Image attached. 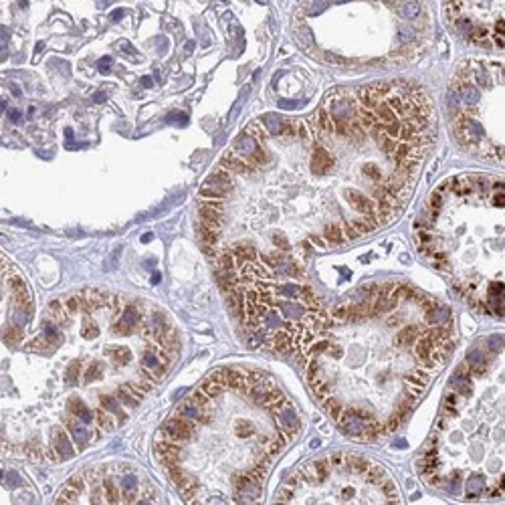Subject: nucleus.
I'll list each match as a JSON object with an SVG mask.
<instances>
[{"label":"nucleus","mask_w":505,"mask_h":505,"mask_svg":"<svg viewBox=\"0 0 505 505\" xmlns=\"http://www.w3.org/2000/svg\"><path fill=\"white\" fill-rule=\"evenodd\" d=\"M232 485L239 491V489H245V487H251V485H257V483L253 481V477H251L249 471H239V473L232 475Z\"/></svg>","instance_id":"28"},{"label":"nucleus","mask_w":505,"mask_h":505,"mask_svg":"<svg viewBox=\"0 0 505 505\" xmlns=\"http://www.w3.org/2000/svg\"><path fill=\"white\" fill-rule=\"evenodd\" d=\"M414 245L473 309L505 320V178L477 172L439 184Z\"/></svg>","instance_id":"3"},{"label":"nucleus","mask_w":505,"mask_h":505,"mask_svg":"<svg viewBox=\"0 0 505 505\" xmlns=\"http://www.w3.org/2000/svg\"><path fill=\"white\" fill-rule=\"evenodd\" d=\"M445 14L467 43L505 53V0H447Z\"/></svg>","instance_id":"6"},{"label":"nucleus","mask_w":505,"mask_h":505,"mask_svg":"<svg viewBox=\"0 0 505 505\" xmlns=\"http://www.w3.org/2000/svg\"><path fill=\"white\" fill-rule=\"evenodd\" d=\"M208 398H210V396H208L206 392H202V390L198 388V390H194V392H192V398H190V400H192V402H194L196 406H200V408H206V404H208Z\"/></svg>","instance_id":"36"},{"label":"nucleus","mask_w":505,"mask_h":505,"mask_svg":"<svg viewBox=\"0 0 505 505\" xmlns=\"http://www.w3.org/2000/svg\"><path fill=\"white\" fill-rule=\"evenodd\" d=\"M210 418H212V414L208 412V410H204V408H200V412H198V416L194 418L196 420V424H200V426H204V424H208L210 422Z\"/></svg>","instance_id":"42"},{"label":"nucleus","mask_w":505,"mask_h":505,"mask_svg":"<svg viewBox=\"0 0 505 505\" xmlns=\"http://www.w3.org/2000/svg\"><path fill=\"white\" fill-rule=\"evenodd\" d=\"M24 455H26L28 461H32V463H43V461H47V459H45V449L38 447V445H34V443H28V445L24 447Z\"/></svg>","instance_id":"25"},{"label":"nucleus","mask_w":505,"mask_h":505,"mask_svg":"<svg viewBox=\"0 0 505 505\" xmlns=\"http://www.w3.org/2000/svg\"><path fill=\"white\" fill-rule=\"evenodd\" d=\"M69 412H71L73 416H77L79 420H83V422L95 420V412H91L79 398H71V400H69Z\"/></svg>","instance_id":"15"},{"label":"nucleus","mask_w":505,"mask_h":505,"mask_svg":"<svg viewBox=\"0 0 505 505\" xmlns=\"http://www.w3.org/2000/svg\"><path fill=\"white\" fill-rule=\"evenodd\" d=\"M79 293L89 301V305L93 307V312H99V309L105 307V299H107V293H105V291H99V289H83V291H79Z\"/></svg>","instance_id":"17"},{"label":"nucleus","mask_w":505,"mask_h":505,"mask_svg":"<svg viewBox=\"0 0 505 505\" xmlns=\"http://www.w3.org/2000/svg\"><path fill=\"white\" fill-rule=\"evenodd\" d=\"M81 422H83V420H81ZM81 422H79V420H75V418H71V420H67V422H65V429H67V431L73 435V439L77 441V449H79V451H83V449H85V445H87V437H89V435H87V431H85V426H83Z\"/></svg>","instance_id":"13"},{"label":"nucleus","mask_w":505,"mask_h":505,"mask_svg":"<svg viewBox=\"0 0 505 505\" xmlns=\"http://www.w3.org/2000/svg\"><path fill=\"white\" fill-rule=\"evenodd\" d=\"M235 433H237V437H255V435H257V429H255L251 422L239 420V422L235 424Z\"/></svg>","instance_id":"32"},{"label":"nucleus","mask_w":505,"mask_h":505,"mask_svg":"<svg viewBox=\"0 0 505 505\" xmlns=\"http://www.w3.org/2000/svg\"><path fill=\"white\" fill-rule=\"evenodd\" d=\"M154 449H156V457L160 459V463H164V461H180V457H182V445L164 439L162 435H158Z\"/></svg>","instance_id":"9"},{"label":"nucleus","mask_w":505,"mask_h":505,"mask_svg":"<svg viewBox=\"0 0 505 505\" xmlns=\"http://www.w3.org/2000/svg\"><path fill=\"white\" fill-rule=\"evenodd\" d=\"M2 281L10 287L12 297H14V303H16L20 309H24L26 316H30V312H32V309H30V307H32V295H30V289H28V285L24 283V279H22L18 273L10 271V273L2 275Z\"/></svg>","instance_id":"8"},{"label":"nucleus","mask_w":505,"mask_h":505,"mask_svg":"<svg viewBox=\"0 0 505 505\" xmlns=\"http://www.w3.org/2000/svg\"><path fill=\"white\" fill-rule=\"evenodd\" d=\"M95 424H97V429H99L101 433H111L113 426H115L113 418L107 414V410H105L103 406L95 408Z\"/></svg>","instance_id":"20"},{"label":"nucleus","mask_w":505,"mask_h":505,"mask_svg":"<svg viewBox=\"0 0 505 505\" xmlns=\"http://www.w3.org/2000/svg\"><path fill=\"white\" fill-rule=\"evenodd\" d=\"M218 166L230 170L232 174H255V170L251 168V164H249L243 156H239L237 150H230L228 154H224V156L220 158Z\"/></svg>","instance_id":"10"},{"label":"nucleus","mask_w":505,"mask_h":505,"mask_svg":"<svg viewBox=\"0 0 505 505\" xmlns=\"http://www.w3.org/2000/svg\"><path fill=\"white\" fill-rule=\"evenodd\" d=\"M63 305H65V309H67V314L73 318L75 314H79L81 312V301H79V297H77V293L75 295H67V297H63Z\"/></svg>","instance_id":"30"},{"label":"nucleus","mask_w":505,"mask_h":505,"mask_svg":"<svg viewBox=\"0 0 505 505\" xmlns=\"http://www.w3.org/2000/svg\"><path fill=\"white\" fill-rule=\"evenodd\" d=\"M293 503H400L386 469L366 457L334 453L299 467L287 481Z\"/></svg>","instance_id":"5"},{"label":"nucleus","mask_w":505,"mask_h":505,"mask_svg":"<svg viewBox=\"0 0 505 505\" xmlns=\"http://www.w3.org/2000/svg\"><path fill=\"white\" fill-rule=\"evenodd\" d=\"M105 309H107V314H109V318L111 320H115V318H120L122 314H124V299L120 297V295H115V293H107V299H105Z\"/></svg>","instance_id":"19"},{"label":"nucleus","mask_w":505,"mask_h":505,"mask_svg":"<svg viewBox=\"0 0 505 505\" xmlns=\"http://www.w3.org/2000/svg\"><path fill=\"white\" fill-rule=\"evenodd\" d=\"M196 426H198V424H196V420H192V418L174 416V418H170V420H166V422L162 424V429H160L158 435H162V437L168 439V441H174V443L184 445V443H188V441L194 437V429H196Z\"/></svg>","instance_id":"7"},{"label":"nucleus","mask_w":505,"mask_h":505,"mask_svg":"<svg viewBox=\"0 0 505 505\" xmlns=\"http://www.w3.org/2000/svg\"><path fill=\"white\" fill-rule=\"evenodd\" d=\"M107 354H111V360L118 364V366H126L132 362V352L126 347V345H120V347H109Z\"/></svg>","instance_id":"22"},{"label":"nucleus","mask_w":505,"mask_h":505,"mask_svg":"<svg viewBox=\"0 0 505 505\" xmlns=\"http://www.w3.org/2000/svg\"><path fill=\"white\" fill-rule=\"evenodd\" d=\"M230 253L235 255V259H237V265L241 267L245 261H259V253H257V249H253V247H249V245H237V247H232L230 249Z\"/></svg>","instance_id":"16"},{"label":"nucleus","mask_w":505,"mask_h":505,"mask_svg":"<svg viewBox=\"0 0 505 505\" xmlns=\"http://www.w3.org/2000/svg\"><path fill=\"white\" fill-rule=\"evenodd\" d=\"M53 445H55V447H57V451L63 455V459H67V457H73V455H75V449H73V445H71V441H69V437H67L65 429H61V426L53 429Z\"/></svg>","instance_id":"11"},{"label":"nucleus","mask_w":505,"mask_h":505,"mask_svg":"<svg viewBox=\"0 0 505 505\" xmlns=\"http://www.w3.org/2000/svg\"><path fill=\"white\" fill-rule=\"evenodd\" d=\"M126 388H128V390L136 396V400H138V402H140V400H144V396L148 394V392L144 390V386H142L138 380H136V382H128V384H126Z\"/></svg>","instance_id":"34"},{"label":"nucleus","mask_w":505,"mask_h":505,"mask_svg":"<svg viewBox=\"0 0 505 505\" xmlns=\"http://www.w3.org/2000/svg\"><path fill=\"white\" fill-rule=\"evenodd\" d=\"M449 126L459 148L505 168V59L469 57L449 87Z\"/></svg>","instance_id":"4"},{"label":"nucleus","mask_w":505,"mask_h":505,"mask_svg":"<svg viewBox=\"0 0 505 505\" xmlns=\"http://www.w3.org/2000/svg\"><path fill=\"white\" fill-rule=\"evenodd\" d=\"M326 312L301 352L305 378L332 420L372 443L398 431L455 345L453 314L406 283H372Z\"/></svg>","instance_id":"1"},{"label":"nucleus","mask_w":505,"mask_h":505,"mask_svg":"<svg viewBox=\"0 0 505 505\" xmlns=\"http://www.w3.org/2000/svg\"><path fill=\"white\" fill-rule=\"evenodd\" d=\"M115 398H118V396H115ZM115 398L109 396V394H103V396H99V404H101L105 410H111L113 414H118V416H120V422H126V420H128V414L122 410V406H120L122 402L115 400Z\"/></svg>","instance_id":"18"},{"label":"nucleus","mask_w":505,"mask_h":505,"mask_svg":"<svg viewBox=\"0 0 505 505\" xmlns=\"http://www.w3.org/2000/svg\"><path fill=\"white\" fill-rule=\"evenodd\" d=\"M99 378H101L99 362H91L89 368L83 372V382H85V384H91V382H95V380H99Z\"/></svg>","instance_id":"31"},{"label":"nucleus","mask_w":505,"mask_h":505,"mask_svg":"<svg viewBox=\"0 0 505 505\" xmlns=\"http://www.w3.org/2000/svg\"><path fill=\"white\" fill-rule=\"evenodd\" d=\"M45 459L49 461V463H61L63 461V455L57 451V447L51 443L49 447H45Z\"/></svg>","instance_id":"35"},{"label":"nucleus","mask_w":505,"mask_h":505,"mask_svg":"<svg viewBox=\"0 0 505 505\" xmlns=\"http://www.w3.org/2000/svg\"><path fill=\"white\" fill-rule=\"evenodd\" d=\"M210 378H214L216 382H220L224 388H228V376H226V368H218L210 374Z\"/></svg>","instance_id":"39"},{"label":"nucleus","mask_w":505,"mask_h":505,"mask_svg":"<svg viewBox=\"0 0 505 505\" xmlns=\"http://www.w3.org/2000/svg\"><path fill=\"white\" fill-rule=\"evenodd\" d=\"M174 483L178 485V489H180V493H182V497L184 499H188L190 503H192V499H194V493L198 491V481L192 477V475H188V473H182L180 477H176L174 479Z\"/></svg>","instance_id":"12"},{"label":"nucleus","mask_w":505,"mask_h":505,"mask_svg":"<svg viewBox=\"0 0 505 505\" xmlns=\"http://www.w3.org/2000/svg\"><path fill=\"white\" fill-rule=\"evenodd\" d=\"M198 412H200V406H196L192 400H188V402H184V404H180V406L176 408V414H178V416L192 418V420L198 416Z\"/></svg>","instance_id":"27"},{"label":"nucleus","mask_w":505,"mask_h":505,"mask_svg":"<svg viewBox=\"0 0 505 505\" xmlns=\"http://www.w3.org/2000/svg\"><path fill=\"white\" fill-rule=\"evenodd\" d=\"M99 336V328L95 326V324H85V328H83V337L85 339H93V337H97Z\"/></svg>","instance_id":"41"},{"label":"nucleus","mask_w":505,"mask_h":505,"mask_svg":"<svg viewBox=\"0 0 505 505\" xmlns=\"http://www.w3.org/2000/svg\"><path fill=\"white\" fill-rule=\"evenodd\" d=\"M65 485H71V487H75L77 491H81V493H83V491H85V487H87V477H85L83 473H77V475L69 477Z\"/></svg>","instance_id":"33"},{"label":"nucleus","mask_w":505,"mask_h":505,"mask_svg":"<svg viewBox=\"0 0 505 505\" xmlns=\"http://www.w3.org/2000/svg\"><path fill=\"white\" fill-rule=\"evenodd\" d=\"M24 347H26V349H30V352H45V349H49V347H51V339L47 337V334H43V336H34L24 343Z\"/></svg>","instance_id":"24"},{"label":"nucleus","mask_w":505,"mask_h":505,"mask_svg":"<svg viewBox=\"0 0 505 505\" xmlns=\"http://www.w3.org/2000/svg\"><path fill=\"white\" fill-rule=\"evenodd\" d=\"M20 330L16 328V326H10V328H6V332H4V339L8 341V343H14L16 339H20Z\"/></svg>","instance_id":"40"},{"label":"nucleus","mask_w":505,"mask_h":505,"mask_svg":"<svg viewBox=\"0 0 505 505\" xmlns=\"http://www.w3.org/2000/svg\"><path fill=\"white\" fill-rule=\"evenodd\" d=\"M115 396H118V400H120L124 406H128V408H136V406L140 404V402L136 400V396L126 388V384L118 388V394H115Z\"/></svg>","instance_id":"26"},{"label":"nucleus","mask_w":505,"mask_h":505,"mask_svg":"<svg viewBox=\"0 0 505 505\" xmlns=\"http://www.w3.org/2000/svg\"><path fill=\"white\" fill-rule=\"evenodd\" d=\"M103 493H105L107 503H124L122 493L118 491V487H115V485H113V481H109V479L103 483Z\"/></svg>","instance_id":"29"},{"label":"nucleus","mask_w":505,"mask_h":505,"mask_svg":"<svg viewBox=\"0 0 505 505\" xmlns=\"http://www.w3.org/2000/svg\"><path fill=\"white\" fill-rule=\"evenodd\" d=\"M95 101H103V93H97V95H95Z\"/></svg>","instance_id":"43"},{"label":"nucleus","mask_w":505,"mask_h":505,"mask_svg":"<svg viewBox=\"0 0 505 505\" xmlns=\"http://www.w3.org/2000/svg\"><path fill=\"white\" fill-rule=\"evenodd\" d=\"M49 314L53 316V320H55L61 328H67V326H69L71 316L67 314L65 305H63V299H53V301L49 303Z\"/></svg>","instance_id":"14"},{"label":"nucleus","mask_w":505,"mask_h":505,"mask_svg":"<svg viewBox=\"0 0 505 505\" xmlns=\"http://www.w3.org/2000/svg\"><path fill=\"white\" fill-rule=\"evenodd\" d=\"M122 499H124V503H134L136 491L132 489V479H126V485H124V489H122Z\"/></svg>","instance_id":"37"},{"label":"nucleus","mask_w":505,"mask_h":505,"mask_svg":"<svg viewBox=\"0 0 505 505\" xmlns=\"http://www.w3.org/2000/svg\"><path fill=\"white\" fill-rule=\"evenodd\" d=\"M79 374H81V362H73V364L69 366V372H67V380H69L71 384H77V378H79Z\"/></svg>","instance_id":"38"},{"label":"nucleus","mask_w":505,"mask_h":505,"mask_svg":"<svg viewBox=\"0 0 505 505\" xmlns=\"http://www.w3.org/2000/svg\"><path fill=\"white\" fill-rule=\"evenodd\" d=\"M79 497H81V491H77V489H75V487H71V485H65V487H63V491L57 495L55 503L57 505L77 503V501H79Z\"/></svg>","instance_id":"21"},{"label":"nucleus","mask_w":505,"mask_h":505,"mask_svg":"<svg viewBox=\"0 0 505 505\" xmlns=\"http://www.w3.org/2000/svg\"><path fill=\"white\" fill-rule=\"evenodd\" d=\"M198 388H200L202 392H206L210 398H218V396L222 394V390H226L220 382H216V380H214V378H210V376H208V378H206V380H204Z\"/></svg>","instance_id":"23"},{"label":"nucleus","mask_w":505,"mask_h":505,"mask_svg":"<svg viewBox=\"0 0 505 505\" xmlns=\"http://www.w3.org/2000/svg\"><path fill=\"white\" fill-rule=\"evenodd\" d=\"M416 467L426 485L463 501L505 495V336L469 349Z\"/></svg>","instance_id":"2"}]
</instances>
